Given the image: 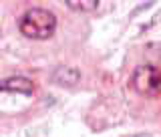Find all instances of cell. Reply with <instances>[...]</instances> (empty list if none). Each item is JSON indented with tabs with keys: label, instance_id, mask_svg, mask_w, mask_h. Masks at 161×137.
<instances>
[{
	"label": "cell",
	"instance_id": "6da1fadb",
	"mask_svg": "<svg viewBox=\"0 0 161 137\" xmlns=\"http://www.w3.org/2000/svg\"><path fill=\"white\" fill-rule=\"evenodd\" d=\"M18 30L26 38L47 40L57 30V16L47 8H30L20 16Z\"/></svg>",
	"mask_w": 161,
	"mask_h": 137
},
{
	"label": "cell",
	"instance_id": "3957f363",
	"mask_svg": "<svg viewBox=\"0 0 161 137\" xmlns=\"http://www.w3.org/2000/svg\"><path fill=\"white\" fill-rule=\"evenodd\" d=\"M0 91L6 93H20V95H32L34 93V85L32 81L26 77H8L4 81H0Z\"/></svg>",
	"mask_w": 161,
	"mask_h": 137
},
{
	"label": "cell",
	"instance_id": "8992f818",
	"mask_svg": "<svg viewBox=\"0 0 161 137\" xmlns=\"http://www.w3.org/2000/svg\"><path fill=\"white\" fill-rule=\"evenodd\" d=\"M137 137H147V135H137Z\"/></svg>",
	"mask_w": 161,
	"mask_h": 137
},
{
	"label": "cell",
	"instance_id": "277c9868",
	"mask_svg": "<svg viewBox=\"0 0 161 137\" xmlns=\"http://www.w3.org/2000/svg\"><path fill=\"white\" fill-rule=\"evenodd\" d=\"M80 79V71L75 67H57L53 73V81L57 85H63V87H73L77 85Z\"/></svg>",
	"mask_w": 161,
	"mask_h": 137
},
{
	"label": "cell",
	"instance_id": "5b68a950",
	"mask_svg": "<svg viewBox=\"0 0 161 137\" xmlns=\"http://www.w3.org/2000/svg\"><path fill=\"white\" fill-rule=\"evenodd\" d=\"M67 6L75 12H91L99 6V0H67Z\"/></svg>",
	"mask_w": 161,
	"mask_h": 137
},
{
	"label": "cell",
	"instance_id": "7a4b0ae2",
	"mask_svg": "<svg viewBox=\"0 0 161 137\" xmlns=\"http://www.w3.org/2000/svg\"><path fill=\"white\" fill-rule=\"evenodd\" d=\"M131 85L139 95L155 97L161 93V71L153 65H139L131 75Z\"/></svg>",
	"mask_w": 161,
	"mask_h": 137
}]
</instances>
